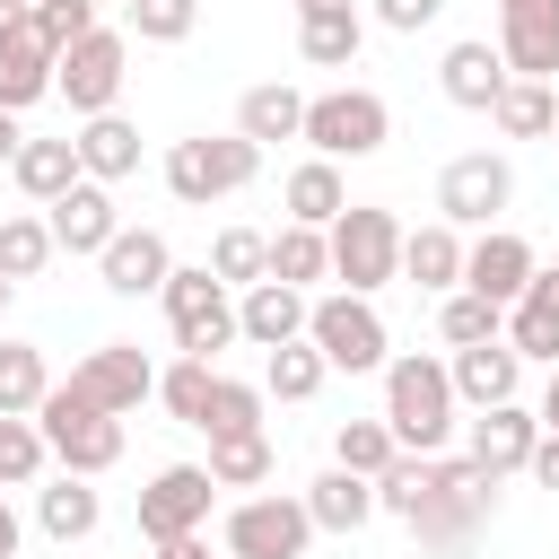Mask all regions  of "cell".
I'll return each instance as SVG.
<instances>
[{
    "label": "cell",
    "mask_w": 559,
    "mask_h": 559,
    "mask_svg": "<svg viewBox=\"0 0 559 559\" xmlns=\"http://www.w3.org/2000/svg\"><path fill=\"white\" fill-rule=\"evenodd\" d=\"M437 9H445V0H376V17H384L393 35H419V26H437Z\"/></svg>",
    "instance_id": "obj_46"
},
{
    "label": "cell",
    "mask_w": 559,
    "mask_h": 559,
    "mask_svg": "<svg viewBox=\"0 0 559 559\" xmlns=\"http://www.w3.org/2000/svg\"><path fill=\"white\" fill-rule=\"evenodd\" d=\"M122 79H131V35H114V26L79 35V44L52 61V96H61L70 114H114Z\"/></svg>",
    "instance_id": "obj_9"
},
{
    "label": "cell",
    "mask_w": 559,
    "mask_h": 559,
    "mask_svg": "<svg viewBox=\"0 0 559 559\" xmlns=\"http://www.w3.org/2000/svg\"><path fill=\"white\" fill-rule=\"evenodd\" d=\"M297 140H314V157H376L384 140H393V114H384V96L376 87H332V96H306V131Z\"/></svg>",
    "instance_id": "obj_7"
},
{
    "label": "cell",
    "mask_w": 559,
    "mask_h": 559,
    "mask_svg": "<svg viewBox=\"0 0 559 559\" xmlns=\"http://www.w3.org/2000/svg\"><path fill=\"white\" fill-rule=\"evenodd\" d=\"M437 332H445V349H480V341H507V306H489V297L454 288V297L437 306Z\"/></svg>",
    "instance_id": "obj_36"
},
{
    "label": "cell",
    "mask_w": 559,
    "mask_h": 559,
    "mask_svg": "<svg viewBox=\"0 0 559 559\" xmlns=\"http://www.w3.org/2000/svg\"><path fill=\"white\" fill-rule=\"evenodd\" d=\"M210 384H218V367H210V358H175V367L157 376V402H166L183 428H201V411H210Z\"/></svg>",
    "instance_id": "obj_42"
},
{
    "label": "cell",
    "mask_w": 559,
    "mask_h": 559,
    "mask_svg": "<svg viewBox=\"0 0 559 559\" xmlns=\"http://www.w3.org/2000/svg\"><path fill=\"white\" fill-rule=\"evenodd\" d=\"M297 131H306V96H297V87H280V79L245 87V105H236V140L271 148V140H297Z\"/></svg>",
    "instance_id": "obj_28"
},
{
    "label": "cell",
    "mask_w": 559,
    "mask_h": 559,
    "mask_svg": "<svg viewBox=\"0 0 559 559\" xmlns=\"http://www.w3.org/2000/svg\"><path fill=\"white\" fill-rule=\"evenodd\" d=\"M306 341H314V349H323V367H341V376H376V367L393 358L384 314H376L367 297H349V288H332V297H314V306H306Z\"/></svg>",
    "instance_id": "obj_6"
},
{
    "label": "cell",
    "mask_w": 559,
    "mask_h": 559,
    "mask_svg": "<svg viewBox=\"0 0 559 559\" xmlns=\"http://www.w3.org/2000/svg\"><path fill=\"white\" fill-rule=\"evenodd\" d=\"M393 454H402V445H393V428H384V419H341V428H332V463H341V472H358V480H376Z\"/></svg>",
    "instance_id": "obj_38"
},
{
    "label": "cell",
    "mask_w": 559,
    "mask_h": 559,
    "mask_svg": "<svg viewBox=\"0 0 559 559\" xmlns=\"http://www.w3.org/2000/svg\"><path fill=\"white\" fill-rule=\"evenodd\" d=\"M262 175V148L253 140H236V131H201V140H175L166 148V192L175 201H192V210H210V201H227V192H245Z\"/></svg>",
    "instance_id": "obj_5"
},
{
    "label": "cell",
    "mask_w": 559,
    "mask_h": 559,
    "mask_svg": "<svg viewBox=\"0 0 559 559\" xmlns=\"http://www.w3.org/2000/svg\"><path fill=\"white\" fill-rule=\"evenodd\" d=\"M70 393H79L87 411L122 419V411H140V402L157 393V367H148V349H140V341H96V349L70 367Z\"/></svg>",
    "instance_id": "obj_11"
},
{
    "label": "cell",
    "mask_w": 559,
    "mask_h": 559,
    "mask_svg": "<svg viewBox=\"0 0 559 559\" xmlns=\"http://www.w3.org/2000/svg\"><path fill=\"white\" fill-rule=\"evenodd\" d=\"M323 376H332V367H323V349H314V341H288V349H271V358H262V393H271V402H314V393H323Z\"/></svg>",
    "instance_id": "obj_34"
},
{
    "label": "cell",
    "mask_w": 559,
    "mask_h": 559,
    "mask_svg": "<svg viewBox=\"0 0 559 559\" xmlns=\"http://www.w3.org/2000/svg\"><path fill=\"white\" fill-rule=\"evenodd\" d=\"M96 515H105V498H96L79 472H61L52 489H35V524H44L52 542H87V533H96Z\"/></svg>",
    "instance_id": "obj_31"
},
{
    "label": "cell",
    "mask_w": 559,
    "mask_h": 559,
    "mask_svg": "<svg viewBox=\"0 0 559 559\" xmlns=\"http://www.w3.org/2000/svg\"><path fill=\"white\" fill-rule=\"evenodd\" d=\"M489 507H498V480L454 454H393L376 472V515H402L428 559H463L472 533L489 524Z\"/></svg>",
    "instance_id": "obj_1"
},
{
    "label": "cell",
    "mask_w": 559,
    "mask_h": 559,
    "mask_svg": "<svg viewBox=\"0 0 559 559\" xmlns=\"http://www.w3.org/2000/svg\"><path fill=\"white\" fill-rule=\"evenodd\" d=\"M166 323H175V349L183 358H210L218 367V349L236 341V297L210 280V262H192V271H166Z\"/></svg>",
    "instance_id": "obj_8"
},
{
    "label": "cell",
    "mask_w": 559,
    "mask_h": 559,
    "mask_svg": "<svg viewBox=\"0 0 559 559\" xmlns=\"http://www.w3.org/2000/svg\"><path fill=\"white\" fill-rule=\"evenodd\" d=\"M70 148H79V175H87V183H105V192H114L122 175H140V131H131L122 114H87Z\"/></svg>",
    "instance_id": "obj_23"
},
{
    "label": "cell",
    "mask_w": 559,
    "mask_h": 559,
    "mask_svg": "<svg viewBox=\"0 0 559 559\" xmlns=\"http://www.w3.org/2000/svg\"><path fill=\"white\" fill-rule=\"evenodd\" d=\"M122 9H131V35L140 44H183L192 17H201V0H122Z\"/></svg>",
    "instance_id": "obj_45"
},
{
    "label": "cell",
    "mask_w": 559,
    "mask_h": 559,
    "mask_svg": "<svg viewBox=\"0 0 559 559\" xmlns=\"http://www.w3.org/2000/svg\"><path fill=\"white\" fill-rule=\"evenodd\" d=\"M0 314H9V280H0Z\"/></svg>",
    "instance_id": "obj_53"
},
{
    "label": "cell",
    "mask_w": 559,
    "mask_h": 559,
    "mask_svg": "<svg viewBox=\"0 0 559 559\" xmlns=\"http://www.w3.org/2000/svg\"><path fill=\"white\" fill-rule=\"evenodd\" d=\"M524 472H533L542 489H559V437H550V428H542V445H533V463H524Z\"/></svg>",
    "instance_id": "obj_47"
},
{
    "label": "cell",
    "mask_w": 559,
    "mask_h": 559,
    "mask_svg": "<svg viewBox=\"0 0 559 559\" xmlns=\"http://www.w3.org/2000/svg\"><path fill=\"white\" fill-rule=\"evenodd\" d=\"M52 262V227L35 218V210H17V218H0V280L17 288V280H35Z\"/></svg>",
    "instance_id": "obj_39"
},
{
    "label": "cell",
    "mask_w": 559,
    "mask_h": 559,
    "mask_svg": "<svg viewBox=\"0 0 559 559\" xmlns=\"http://www.w3.org/2000/svg\"><path fill=\"white\" fill-rule=\"evenodd\" d=\"M157 559H210V542L192 533V542H157Z\"/></svg>",
    "instance_id": "obj_51"
},
{
    "label": "cell",
    "mask_w": 559,
    "mask_h": 559,
    "mask_svg": "<svg viewBox=\"0 0 559 559\" xmlns=\"http://www.w3.org/2000/svg\"><path fill=\"white\" fill-rule=\"evenodd\" d=\"M271 280H288V288H306V280H332L323 227H280V236H271Z\"/></svg>",
    "instance_id": "obj_40"
},
{
    "label": "cell",
    "mask_w": 559,
    "mask_h": 559,
    "mask_svg": "<svg viewBox=\"0 0 559 559\" xmlns=\"http://www.w3.org/2000/svg\"><path fill=\"white\" fill-rule=\"evenodd\" d=\"M280 201H288V227H332V218L349 210V183H341L332 157H306V166H288Z\"/></svg>",
    "instance_id": "obj_26"
},
{
    "label": "cell",
    "mask_w": 559,
    "mask_h": 559,
    "mask_svg": "<svg viewBox=\"0 0 559 559\" xmlns=\"http://www.w3.org/2000/svg\"><path fill=\"white\" fill-rule=\"evenodd\" d=\"M306 288H288V280H253L245 297H236V332L253 341V349H288V341H306Z\"/></svg>",
    "instance_id": "obj_20"
},
{
    "label": "cell",
    "mask_w": 559,
    "mask_h": 559,
    "mask_svg": "<svg viewBox=\"0 0 559 559\" xmlns=\"http://www.w3.org/2000/svg\"><path fill=\"white\" fill-rule=\"evenodd\" d=\"M210 498H218L210 463H166V472L140 489V533H148V542H192V533L210 524Z\"/></svg>",
    "instance_id": "obj_13"
},
{
    "label": "cell",
    "mask_w": 559,
    "mask_h": 559,
    "mask_svg": "<svg viewBox=\"0 0 559 559\" xmlns=\"http://www.w3.org/2000/svg\"><path fill=\"white\" fill-rule=\"evenodd\" d=\"M26 17H35V35L52 44V61H61L79 35H96V0H35Z\"/></svg>",
    "instance_id": "obj_44"
},
{
    "label": "cell",
    "mask_w": 559,
    "mask_h": 559,
    "mask_svg": "<svg viewBox=\"0 0 559 559\" xmlns=\"http://www.w3.org/2000/svg\"><path fill=\"white\" fill-rule=\"evenodd\" d=\"M454 411H463V402H454V384H445V358H428V349L384 358V428H393L402 454H445Z\"/></svg>",
    "instance_id": "obj_2"
},
{
    "label": "cell",
    "mask_w": 559,
    "mask_h": 559,
    "mask_svg": "<svg viewBox=\"0 0 559 559\" xmlns=\"http://www.w3.org/2000/svg\"><path fill=\"white\" fill-rule=\"evenodd\" d=\"M437 87H445L463 114H489V105H498V87H507V61H498V44H445V61H437Z\"/></svg>",
    "instance_id": "obj_24"
},
{
    "label": "cell",
    "mask_w": 559,
    "mask_h": 559,
    "mask_svg": "<svg viewBox=\"0 0 559 559\" xmlns=\"http://www.w3.org/2000/svg\"><path fill=\"white\" fill-rule=\"evenodd\" d=\"M96 271H105V288H114V297H157V288H166V271H175V253H166V236H157V227H114V245L96 253Z\"/></svg>",
    "instance_id": "obj_19"
},
{
    "label": "cell",
    "mask_w": 559,
    "mask_h": 559,
    "mask_svg": "<svg viewBox=\"0 0 559 559\" xmlns=\"http://www.w3.org/2000/svg\"><path fill=\"white\" fill-rule=\"evenodd\" d=\"M358 44H367L358 0H349V9H306V17H297V52H306L314 70H349V61H358Z\"/></svg>",
    "instance_id": "obj_27"
},
{
    "label": "cell",
    "mask_w": 559,
    "mask_h": 559,
    "mask_svg": "<svg viewBox=\"0 0 559 559\" xmlns=\"http://www.w3.org/2000/svg\"><path fill=\"white\" fill-rule=\"evenodd\" d=\"M515 201V166L498 157V148H463V157H445V175H437V218L463 236V227H498V210Z\"/></svg>",
    "instance_id": "obj_10"
},
{
    "label": "cell",
    "mask_w": 559,
    "mask_h": 559,
    "mask_svg": "<svg viewBox=\"0 0 559 559\" xmlns=\"http://www.w3.org/2000/svg\"><path fill=\"white\" fill-rule=\"evenodd\" d=\"M35 428H44V454H52L61 472H79V480H96V472L122 463V419L87 411L70 384H52V393L35 402Z\"/></svg>",
    "instance_id": "obj_4"
},
{
    "label": "cell",
    "mask_w": 559,
    "mask_h": 559,
    "mask_svg": "<svg viewBox=\"0 0 559 559\" xmlns=\"http://www.w3.org/2000/svg\"><path fill=\"white\" fill-rule=\"evenodd\" d=\"M533 445H542V419L524 411V402H498V411H480L472 419V472H489V480H507V472H524L533 463Z\"/></svg>",
    "instance_id": "obj_16"
},
{
    "label": "cell",
    "mask_w": 559,
    "mask_h": 559,
    "mask_svg": "<svg viewBox=\"0 0 559 559\" xmlns=\"http://www.w3.org/2000/svg\"><path fill=\"white\" fill-rule=\"evenodd\" d=\"M445 384H454V402H472V411H498V402H515V384H524V358H515L507 341H480V349H454V358H445Z\"/></svg>",
    "instance_id": "obj_21"
},
{
    "label": "cell",
    "mask_w": 559,
    "mask_h": 559,
    "mask_svg": "<svg viewBox=\"0 0 559 559\" xmlns=\"http://www.w3.org/2000/svg\"><path fill=\"white\" fill-rule=\"evenodd\" d=\"M306 515H314V533H358L367 515H376V480H358V472H323V480H306Z\"/></svg>",
    "instance_id": "obj_29"
},
{
    "label": "cell",
    "mask_w": 559,
    "mask_h": 559,
    "mask_svg": "<svg viewBox=\"0 0 559 559\" xmlns=\"http://www.w3.org/2000/svg\"><path fill=\"white\" fill-rule=\"evenodd\" d=\"M44 227H52V253H105L122 218H114V192L79 175V183H70V192L44 210Z\"/></svg>",
    "instance_id": "obj_18"
},
{
    "label": "cell",
    "mask_w": 559,
    "mask_h": 559,
    "mask_svg": "<svg viewBox=\"0 0 559 559\" xmlns=\"http://www.w3.org/2000/svg\"><path fill=\"white\" fill-rule=\"evenodd\" d=\"M323 253H332V280H349V297H376L384 280H402V218L376 201H349L323 227Z\"/></svg>",
    "instance_id": "obj_3"
},
{
    "label": "cell",
    "mask_w": 559,
    "mask_h": 559,
    "mask_svg": "<svg viewBox=\"0 0 559 559\" xmlns=\"http://www.w3.org/2000/svg\"><path fill=\"white\" fill-rule=\"evenodd\" d=\"M306 542H314V515H306V498H245V507H227V559H306Z\"/></svg>",
    "instance_id": "obj_12"
},
{
    "label": "cell",
    "mask_w": 559,
    "mask_h": 559,
    "mask_svg": "<svg viewBox=\"0 0 559 559\" xmlns=\"http://www.w3.org/2000/svg\"><path fill=\"white\" fill-rule=\"evenodd\" d=\"M507 79H559V0H498Z\"/></svg>",
    "instance_id": "obj_14"
},
{
    "label": "cell",
    "mask_w": 559,
    "mask_h": 559,
    "mask_svg": "<svg viewBox=\"0 0 559 559\" xmlns=\"http://www.w3.org/2000/svg\"><path fill=\"white\" fill-rule=\"evenodd\" d=\"M0 559H17V507H9V489H0Z\"/></svg>",
    "instance_id": "obj_49"
},
{
    "label": "cell",
    "mask_w": 559,
    "mask_h": 559,
    "mask_svg": "<svg viewBox=\"0 0 559 559\" xmlns=\"http://www.w3.org/2000/svg\"><path fill=\"white\" fill-rule=\"evenodd\" d=\"M533 419H542V428L559 437V367H550V384H542V411H533Z\"/></svg>",
    "instance_id": "obj_48"
},
{
    "label": "cell",
    "mask_w": 559,
    "mask_h": 559,
    "mask_svg": "<svg viewBox=\"0 0 559 559\" xmlns=\"http://www.w3.org/2000/svg\"><path fill=\"white\" fill-rule=\"evenodd\" d=\"M402 280L411 288H463V236L445 227V218H428V227H402Z\"/></svg>",
    "instance_id": "obj_25"
},
{
    "label": "cell",
    "mask_w": 559,
    "mask_h": 559,
    "mask_svg": "<svg viewBox=\"0 0 559 559\" xmlns=\"http://www.w3.org/2000/svg\"><path fill=\"white\" fill-rule=\"evenodd\" d=\"M44 463H52L44 454V428L35 419H0V489H35Z\"/></svg>",
    "instance_id": "obj_43"
},
{
    "label": "cell",
    "mask_w": 559,
    "mask_h": 559,
    "mask_svg": "<svg viewBox=\"0 0 559 559\" xmlns=\"http://www.w3.org/2000/svg\"><path fill=\"white\" fill-rule=\"evenodd\" d=\"M550 140H559V122H550Z\"/></svg>",
    "instance_id": "obj_54"
},
{
    "label": "cell",
    "mask_w": 559,
    "mask_h": 559,
    "mask_svg": "<svg viewBox=\"0 0 559 559\" xmlns=\"http://www.w3.org/2000/svg\"><path fill=\"white\" fill-rule=\"evenodd\" d=\"M507 349L559 367V271H533V288L507 306Z\"/></svg>",
    "instance_id": "obj_22"
},
{
    "label": "cell",
    "mask_w": 559,
    "mask_h": 559,
    "mask_svg": "<svg viewBox=\"0 0 559 559\" xmlns=\"http://www.w3.org/2000/svg\"><path fill=\"white\" fill-rule=\"evenodd\" d=\"M26 9H35V0H0V17H26Z\"/></svg>",
    "instance_id": "obj_52"
},
{
    "label": "cell",
    "mask_w": 559,
    "mask_h": 559,
    "mask_svg": "<svg viewBox=\"0 0 559 559\" xmlns=\"http://www.w3.org/2000/svg\"><path fill=\"white\" fill-rule=\"evenodd\" d=\"M17 148H26V131H17V114H0V166H9Z\"/></svg>",
    "instance_id": "obj_50"
},
{
    "label": "cell",
    "mask_w": 559,
    "mask_h": 559,
    "mask_svg": "<svg viewBox=\"0 0 559 559\" xmlns=\"http://www.w3.org/2000/svg\"><path fill=\"white\" fill-rule=\"evenodd\" d=\"M210 280H218V288H253V280H271V236H253V227H218V245H210Z\"/></svg>",
    "instance_id": "obj_35"
},
{
    "label": "cell",
    "mask_w": 559,
    "mask_h": 559,
    "mask_svg": "<svg viewBox=\"0 0 559 559\" xmlns=\"http://www.w3.org/2000/svg\"><path fill=\"white\" fill-rule=\"evenodd\" d=\"M44 393H52L44 349H35V341H0V419H35Z\"/></svg>",
    "instance_id": "obj_33"
},
{
    "label": "cell",
    "mask_w": 559,
    "mask_h": 559,
    "mask_svg": "<svg viewBox=\"0 0 559 559\" xmlns=\"http://www.w3.org/2000/svg\"><path fill=\"white\" fill-rule=\"evenodd\" d=\"M533 245L515 236V227H480V245H463V288L472 297H489V306H515L524 288H533Z\"/></svg>",
    "instance_id": "obj_15"
},
{
    "label": "cell",
    "mask_w": 559,
    "mask_h": 559,
    "mask_svg": "<svg viewBox=\"0 0 559 559\" xmlns=\"http://www.w3.org/2000/svg\"><path fill=\"white\" fill-rule=\"evenodd\" d=\"M262 402H271L262 384H236V376H218V384H210V411H201V428H210V437H262Z\"/></svg>",
    "instance_id": "obj_37"
},
{
    "label": "cell",
    "mask_w": 559,
    "mask_h": 559,
    "mask_svg": "<svg viewBox=\"0 0 559 559\" xmlns=\"http://www.w3.org/2000/svg\"><path fill=\"white\" fill-rule=\"evenodd\" d=\"M9 175H17V192H26L35 210H52V201L79 183V148H70V140H26V148L9 157Z\"/></svg>",
    "instance_id": "obj_30"
},
{
    "label": "cell",
    "mask_w": 559,
    "mask_h": 559,
    "mask_svg": "<svg viewBox=\"0 0 559 559\" xmlns=\"http://www.w3.org/2000/svg\"><path fill=\"white\" fill-rule=\"evenodd\" d=\"M210 480L218 489H262L271 480V437H210Z\"/></svg>",
    "instance_id": "obj_41"
},
{
    "label": "cell",
    "mask_w": 559,
    "mask_h": 559,
    "mask_svg": "<svg viewBox=\"0 0 559 559\" xmlns=\"http://www.w3.org/2000/svg\"><path fill=\"white\" fill-rule=\"evenodd\" d=\"M35 96H52V44L35 17H0V114H26Z\"/></svg>",
    "instance_id": "obj_17"
},
{
    "label": "cell",
    "mask_w": 559,
    "mask_h": 559,
    "mask_svg": "<svg viewBox=\"0 0 559 559\" xmlns=\"http://www.w3.org/2000/svg\"><path fill=\"white\" fill-rule=\"evenodd\" d=\"M489 122H498L507 140H550V122H559L550 79H507V87H498V105H489Z\"/></svg>",
    "instance_id": "obj_32"
}]
</instances>
